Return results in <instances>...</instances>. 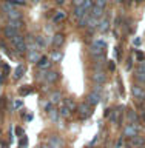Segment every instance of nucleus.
Returning <instances> with one entry per match:
<instances>
[{"instance_id":"f257e3e1","label":"nucleus","mask_w":145,"mask_h":148,"mask_svg":"<svg viewBox=\"0 0 145 148\" xmlns=\"http://www.w3.org/2000/svg\"><path fill=\"white\" fill-rule=\"evenodd\" d=\"M11 45L14 46V49L17 51V53H25L26 51V42H25V37L20 36V34H17L16 37H12L11 39Z\"/></svg>"},{"instance_id":"f03ea898","label":"nucleus","mask_w":145,"mask_h":148,"mask_svg":"<svg viewBox=\"0 0 145 148\" xmlns=\"http://www.w3.org/2000/svg\"><path fill=\"white\" fill-rule=\"evenodd\" d=\"M77 113H79V117L80 119H88L93 114V106L88 105L87 102H83V103L77 105Z\"/></svg>"},{"instance_id":"7ed1b4c3","label":"nucleus","mask_w":145,"mask_h":148,"mask_svg":"<svg viewBox=\"0 0 145 148\" xmlns=\"http://www.w3.org/2000/svg\"><path fill=\"white\" fill-rule=\"evenodd\" d=\"M48 145L51 147V148H63L65 147V142H63V139L60 137V136H57V134H53L49 139H48Z\"/></svg>"},{"instance_id":"20e7f679","label":"nucleus","mask_w":145,"mask_h":148,"mask_svg":"<svg viewBox=\"0 0 145 148\" xmlns=\"http://www.w3.org/2000/svg\"><path fill=\"white\" fill-rule=\"evenodd\" d=\"M137 131H139V128H137L136 123H128L127 127L124 128V136L128 137V139H131L134 136H137Z\"/></svg>"},{"instance_id":"39448f33","label":"nucleus","mask_w":145,"mask_h":148,"mask_svg":"<svg viewBox=\"0 0 145 148\" xmlns=\"http://www.w3.org/2000/svg\"><path fill=\"white\" fill-rule=\"evenodd\" d=\"M133 96H134V99H137L139 102H144L145 100V90L142 86L134 85L133 86Z\"/></svg>"},{"instance_id":"423d86ee","label":"nucleus","mask_w":145,"mask_h":148,"mask_svg":"<svg viewBox=\"0 0 145 148\" xmlns=\"http://www.w3.org/2000/svg\"><path fill=\"white\" fill-rule=\"evenodd\" d=\"M100 102V96H99V92H90V94L87 96V103L88 105H91V106H94V105H97Z\"/></svg>"},{"instance_id":"0eeeda50","label":"nucleus","mask_w":145,"mask_h":148,"mask_svg":"<svg viewBox=\"0 0 145 148\" xmlns=\"http://www.w3.org/2000/svg\"><path fill=\"white\" fill-rule=\"evenodd\" d=\"M122 111H124L122 106H118L114 111H111V114H110V120H111V122H113V123H118V122H119V116L122 117Z\"/></svg>"},{"instance_id":"6e6552de","label":"nucleus","mask_w":145,"mask_h":148,"mask_svg":"<svg viewBox=\"0 0 145 148\" xmlns=\"http://www.w3.org/2000/svg\"><path fill=\"white\" fill-rule=\"evenodd\" d=\"M59 77H60V74L57 71H48L45 74V80L48 83H56L59 80Z\"/></svg>"},{"instance_id":"1a4fd4ad","label":"nucleus","mask_w":145,"mask_h":148,"mask_svg":"<svg viewBox=\"0 0 145 148\" xmlns=\"http://www.w3.org/2000/svg\"><path fill=\"white\" fill-rule=\"evenodd\" d=\"M3 34H5V37H6V39H9L11 40L12 37H16L17 34H20V32H19V29H14V28H11V26H5V29H3Z\"/></svg>"},{"instance_id":"9d476101","label":"nucleus","mask_w":145,"mask_h":148,"mask_svg":"<svg viewBox=\"0 0 145 148\" xmlns=\"http://www.w3.org/2000/svg\"><path fill=\"white\" fill-rule=\"evenodd\" d=\"M130 143H131V147H144L145 145V137H142V136L137 134V136L130 139Z\"/></svg>"},{"instance_id":"9b49d317","label":"nucleus","mask_w":145,"mask_h":148,"mask_svg":"<svg viewBox=\"0 0 145 148\" xmlns=\"http://www.w3.org/2000/svg\"><path fill=\"white\" fill-rule=\"evenodd\" d=\"M93 80H94L97 85H102V83L107 80V74H104L102 71H96L94 74H93Z\"/></svg>"},{"instance_id":"f8f14e48","label":"nucleus","mask_w":145,"mask_h":148,"mask_svg":"<svg viewBox=\"0 0 145 148\" xmlns=\"http://www.w3.org/2000/svg\"><path fill=\"white\" fill-rule=\"evenodd\" d=\"M51 63H53V62H51L48 57H45V56H43V57H40V60L37 62V66H39L40 69H48L51 66Z\"/></svg>"},{"instance_id":"ddd939ff","label":"nucleus","mask_w":145,"mask_h":148,"mask_svg":"<svg viewBox=\"0 0 145 148\" xmlns=\"http://www.w3.org/2000/svg\"><path fill=\"white\" fill-rule=\"evenodd\" d=\"M97 29H99L100 32H107V31H108L110 29V20H108V18H102V20H99Z\"/></svg>"},{"instance_id":"4468645a","label":"nucleus","mask_w":145,"mask_h":148,"mask_svg":"<svg viewBox=\"0 0 145 148\" xmlns=\"http://www.w3.org/2000/svg\"><path fill=\"white\" fill-rule=\"evenodd\" d=\"M63 42H65L63 34H54V37H53V45L56 46V48H60V46L63 45Z\"/></svg>"},{"instance_id":"2eb2a0df","label":"nucleus","mask_w":145,"mask_h":148,"mask_svg":"<svg viewBox=\"0 0 145 148\" xmlns=\"http://www.w3.org/2000/svg\"><path fill=\"white\" fill-rule=\"evenodd\" d=\"M40 57L42 56L37 53V51H30V53H28V60H30L31 63H37L40 60Z\"/></svg>"},{"instance_id":"dca6fc26","label":"nucleus","mask_w":145,"mask_h":148,"mask_svg":"<svg viewBox=\"0 0 145 148\" xmlns=\"http://www.w3.org/2000/svg\"><path fill=\"white\" fill-rule=\"evenodd\" d=\"M6 16H8L9 20H22V14L19 12L17 9H12V11H9Z\"/></svg>"},{"instance_id":"f3484780","label":"nucleus","mask_w":145,"mask_h":148,"mask_svg":"<svg viewBox=\"0 0 145 148\" xmlns=\"http://www.w3.org/2000/svg\"><path fill=\"white\" fill-rule=\"evenodd\" d=\"M63 105L67 106L69 111H76V110H77V103H76L73 99H65V100H63Z\"/></svg>"},{"instance_id":"a211bd4d","label":"nucleus","mask_w":145,"mask_h":148,"mask_svg":"<svg viewBox=\"0 0 145 148\" xmlns=\"http://www.w3.org/2000/svg\"><path fill=\"white\" fill-rule=\"evenodd\" d=\"M97 25H99V18L90 16V18H88V22H87L88 29H94V28H97Z\"/></svg>"},{"instance_id":"6ab92c4d","label":"nucleus","mask_w":145,"mask_h":148,"mask_svg":"<svg viewBox=\"0 0 145 148\" xmlns=\"http://www.w3.org/2000/svg\"><path fill=\"white\" fill-rule=\"evenodd\" d=\"M102 14H104V9L99 8L97 5H94V6H93V9H91V16H93V17H96V18H100V17H102Z\"/></svg>"},{"instance_id":"aec40b11","label":"nucleus","mask_w":145,"mask_h":148,"mask_svg":"<svg viewBox=\"0 0 145 148\" xmlns=\"http://www.w3.org/2000/svg\"><path fill=\"white\" fill-rule=\"evenodd\" d=\"M23 73H25V66H23V65H19V66L16 68V71H14V76L12 77L17 80V79H20L23 76Z\"/></svg>"},{"instance_id":"412c9836","label":"nucleus","mask_w":145,"mask_h":148,"mask_svg":"<svg viewBox=\"0 0 145 148\" xmlns=\"http://www.w3.org/2000/svg\"><path fill=\"white\" fill-rule=\"evenodd\" d=\"M60 97H62V96H60V91H54L53 94L49 96V102H51L53 105H56L57 102H60Z\"/></svg>"},{"instance_id":"4be33fe9","label":"nucleus","mask_w":145,"mask_h":148,"mask_svg":"<svg viewBox=\"0 0 145 148\" xmlns=\"http://www.w3.org/2000/svg\"><path fill=\"white\" fill-rule=\"evenodd\" d=\"M85 12H88V11H85V8H83V6H76V9H74V17L79 20V18H80Z\"/></svg>"},{"instance_id":"5701e85b","label":"nucleus","mask_w":145,"mask_h":148,"mask_svg":"<svg viewBox=\"0 0 145 148\" xmlns=\"http://www.w3.org/2000/svg\"><path fill=\"white\" fill-rule=\"evenodd\" d=\"M65 18H67V12H65V11H57V12H56V16H54V22L57 23V22L65 20Z\"/></svg>"},{"instance_id":"b1692460","label":"nucleus","mask_w":145,"mask_h":148,"mask_svg":"<svg viewBox=\"0 0 145 148\" xmlns=\"http://www.w3.org/2000/svg\"><path fill=\"white\" fill-rule=\"evenodd\" d=\"M22 25H23L22 20H9V22H8V26L14 28V29H20Z\"/></svg>"},{"instance_id":"393cba45","label":"nucleus","mask_w":145,"mask_h":148,"mask_svg":"<svg viewBox=\"0 0 145 148\" xmlns=\"http://www.w3.org/2000/svg\"><path fill=\"white\" fill-rule=\"evenodd\" d=\"M59 114L60 116H62V117H65V119H68V117H71V111H69L68 108H67V106H62V108H60L59 110Z\"/></svg>"},{"instance_id":"a878e982","label":"nucleus","mask_w":145,"mask_h":148,"mask_svg":"<svg viewBox=\"0 0 145 148\" xmlns=\"http://www.w3.org/2000/svg\"><path fill=\"white\" fill-rule=\"evenodd\" d=\"M91 14L90 12H85L83 16L79 18V26H87V22H88V18H90Z\"/></svg>"},{"instance_id":"bb28decb","label":"nucleus","mask_w":145,"mask_h":148,"mask_svg":"<svg viewBox=\"0 0 145 148\" xmlns=\"http://www.w3.org/2000/svg\"><path fill=\"white\" fill-rule=\"evenodd\" d=\"M136 120H137L136 111H134V110H130V111H128V122H130V123H136Z\"/></svg>"},{"instance_id":"cd10ccee","label":"nucleus","mask_w":145,"mask_h":148,"mask_svg":"<svg viewBox=\"0 0 145 148\" xmlns=\"http://www.w3.org/2000/svg\"><path fill=\"white\" fill-rule=\"evenodd\" d=\"M96 46V48H100V49H104L105 51V48H107V43H105V40H102V39H96L94 40V43H93Z\"/></svg>"},{"instance_id":"c85d7f7f","label":"nucleus","mask_w":145,"mask_h":148,"mask_svg":"<svg viewBox=\"0 0 145 148\" xmlns=\"http://www.w3.org/2000/svg\"><path fill=\"white\" fill-rule=\"evenodd\" d=\"M48 114H49V119L53 120V122H57V119H59V116H60V114H59V111H57V110H54V108L51 110Z\"/></svg>"},{"instance_id":"c756f323","label":"nucleus","mask_w":145,"mask_h":148,"mask_svg":"<svg viewBox=\"0 0 145 148\" xmlns=\"http://www.w3.org/2000/svg\"><path fill=\"white\" fill-rule=\"evenodd\" d=\"M34 40H36V45H37V48H39V49H42L45 46V40H43V37H42V36H37Z\"/></svg>"},{"instance_id":"7c9ffc66","label":"nucleus","mask_w":145,"mask_h":148,"mask_svg":"<svg viewBox=\"0 0 145 148\" xmlns=\"http://www.w3.org/2000/svg\"><path fill=\"white\" fill-rule=\"evenodd\" d=\"M62 53H59V51H56V53H53V56H51V59H53V62H60L62 60Z\"/></svg>"},{"instance_id":"2f4dec72","label":"nucleus","mask_w":145,"mask_h":148,"mask_svg":"<svg viewBox=\"0 0 145 148\" xmlns=\"http://www.w3.org/2000/svg\"><path fill=\"white\" fill-rule=\"evenodd\" d=\"M136 79L141 83H145V73H142V71H136Z\"/></svg>"},{"instance_id":"473e14b6","label":"nucleus","mask_w":145,"mask_h":148,"mask_svg":"<svg viewBox=\"0 0 145 148\" xmlns=\"http://www.w3.org/2000/svg\"><path fill=\"white\" fill-rule=\"evenodd\" d=\"M19 92H20L22 96H26V94H30V92H31V88L30 86H23V88L19 90Z\"/></svg>"},{"instance_id":"72a5a7b5","label":"nucleus","mask_w":145,"mask_h":148,"mask_svg":"<svg viewBox=\"0 0 145 148\" xmlns=\"http://www.w3.org/2000/svg\"><path fill=\"white\" fill-rule=\"evenodd\" d=\"M6 3H9V5H25V0H6Z\"/></svg>"},{"instance_id":"f704fd0d","label":"nucleus","mask_w":145,"mask_h":148,"mask_svg":"<svg viewBox=\"0 0 145 148\" xmlns=\"http://www.w3.org/2000/svg\"><path fill=\"white\" fill-rule=\"evenodd\" d=\"M96 5L99 8H102V9H105V5H107V0H97L96 2Z\"/></svg>"},{"instance_id":"c9c22d12","label":"nucleus","mask_w":145,"mask_h":148,"mask_svg":"<svg viewBox=\"0 0 145 148\" xmlns=\"http://www.w3.org/2000/svg\"><path fill=\"white\" fill-rule=\"evenodd\" d=\"M136 71H142V73H145V60H144V62H141V63H139V66H137V69H136Z\"/></svg>"},{"instance_id":"e433bc0d","label":"nucleus","mask_w":145,"mask_h":148,"mask_svg":"<svg viewBox=\"0 0 145 148\" xmlns=\"http://www.w3.org/2000/svg\"><path fill=\"white\" fill-rule=\"evenodd\" d=\"M136 59L139 60V62H144V54L141 53V51H136Z\"/></svg>"},{"instance_id":"4c0bfd02","label":"nucleus","mask_w":145,"mask_h":148,"mask_svg":"<svg viewBox=\"0 0 145 148\" xmlns=\"http://www.w3.org/2000/svg\"><path fill=\"white\" fill-rule=\"evenodd\" d=\"M51 110H53V103H51V102H48V103L45 105V111H46V113H49Z\"/></svg>"},{"instance_id":"58836bf2","label":"nucleus","mask_w":145,"mask_h":148,"mask_svg":"<svg viewBox=\"0 0 145 148\" xmlns=\"http://www.w3.org/2000/svg\"><path fill=\"white\" fill-rule=\"evenodd\" d=\"M22 105H23L22 100H16V102H14V108H20Z\"/></svg>"},{"instance_id":"ea45409f","label":"nucleus","mask_w":145,"mask_h":148,"mask_svg":"<svg viewBox=\"0 0 145 148\" xmlns=\"http://www.w3.org/2000/svg\"><path fill=\"white\" fill-rule=\"evenodd\" d=\"M73 2H74V5H76V6H82L85 0H73Z\"/></svg>"},{"instance_id":"a19ab883","label":"nucleus","mask_w":145,"mask_h":148,"mask_svg":"<svg viewBox=\"0 0 145 148\" xmlns=\"http://www.w3.org/2000/svg\"><path fill=\"white\" fill-rule=\"evenodd\" d=\"M122 145H124V139L120 137L119 140H118V145H116V148H120V147H122Z\"/></svg>"},{"instance_id":"79ce46f5","label":"nucleus","mask_w":145,"mask_h":148,"mask_svg":"<svg viewBox=\"0 0 145 148\" xmlns=\"http://www.w3.org/2000/svg\"><path fill=\"white\" fill-rule=\"evenodd\" d=\"M108 68L111 69V71H114V68H116V66H114V63L111 62V60H110V63H108Z\"/></svg>"},{"instance_id":"37998d69","label":"nucleus","mask_w":145,"mask_h":148,"mask_svg":"<svg viewBox=\"0 0 145 148\" xmlns=\"http://www.w3.org/2000/svg\"><path fill=\"white\" fill-rule=\"evenodd\" d=\"M3 73H5V74L9 73V66H8V65H3Z\"/></svg>"},{"instance_id":"c03bdc74","label":"nucleus","mask_w":145,"mask_h":148,"mask_svg":"<svg viewBox=\"0 0 145 148\" xmlns=\"http://www.w3.org/2000/svg\"><path fill=\"white\" fill-rule=\"evenodd\" d=\"M37 148H51V147L48 145V143H42V145H39Z\"/></svg>"},{"instance_id":"a18cd8bd","label":"nucleus","mask_w":145,"mask_h":148,"mask_svg":"<svg viewBox=\"0 0 145 148\" xmlns=\"http://www.w3.org/2000/svg\"><path fill=\"white\" fill-rule=\"evenodd\" d=\"M100 90H102V86H100V85H96V86H94V92H99Z\"/></svg>"},{"instance_id":"49530a36","label":"nucleus","mask_w":145,"mask_h":148,"mask_svg":"<svg viewBox=\"0 0 145 148\" xmlns=\"http://www.w3.org/2000/svg\"><path fill=\"white\" fill-rule=\"evenodd\" d=\"M130 68H131V59H130L128 63H127V69H130Z\"/></svg>"},{"instance_id":"de8ad7c7","label":"nucleus","mask_w":145,"mask_h":148,"mask_svg":"<svg viewBox=\"0 0 145 148\" xmlns=\"http://www.w3.org/2000/svg\"><path fill=\"white\" fill-rule=\"evenodd\" d=\"M141 119H142V122H145V111L142 113V116H141Z\"/></svg>"},{"instance_id":"09e8293b","label":"nucleus","mask_w":145,"mask_h":148,"mask_svg":"<svg viewBox=\"0 0 145 148\" xmlns=\"http://www.w3.org/2000/svg\"><path fill=\"white\" fill-rule=\"evenodd\" d=\"M56 2H57V3H59V5H62V3H63V2H65V0H56Z\"/></svg>"},{"instance_id":"8fccbe9b","label":"nucleus","mask_w":145,"mask_h":148,"mask_svg":"<svg viewBox=\"0 0 145 148\" xmlns=\"http://www.w3.org/2000/svg\"><path fill=\"white\" fill-rule=\"evenodd\" d=\"M0 82H3V77L2 76H0Z\"/></svg>"},{"instance_id":"3c124183","label":"nucleus","mask_w":145,"mask_h":148,"mask_svg":"<svg viewBox=\"0 0 145 148\" xmlns=\"http://www.w3.org/2000/svg\"><path fill=\"white\" fill-rule=\"evenodd\" d=\"M131 148H142V147H131Z\"/></svg>"},{"instance_id":"603ef678","label":"nucleus","mask_w":145,"mask_h":148,"mask_svg":"<svg viewBox=\"0 0 145 148\" xmlns=\"http://www.w3.org/2000/svg\"><path fill=\"white\" fill-rule=\"evenodd\" d=\"M122 2H127V0H122Z\"/></svg>"}]
</instances>
